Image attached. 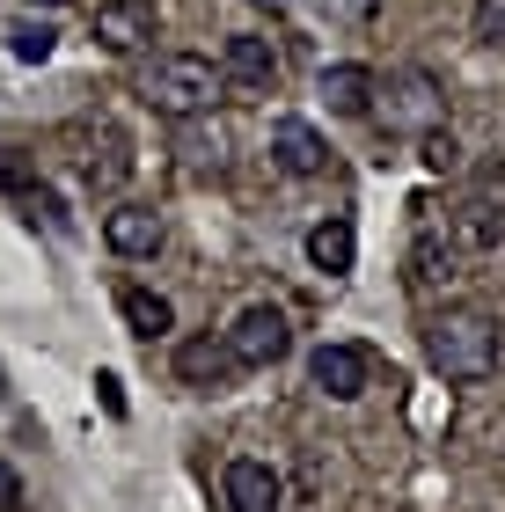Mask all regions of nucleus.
Listing matches in <instances>:
<instances>
[{
	"mask_svg": "<svg viewBox=\"0 0 505 512\" xmlns=\"http://www.w3.org/2000/svg\"><path fill=\"white\" fill-rule=\"evenodd\" d=\"M425 359L447 381H484L498 366V322L484 308H440L425 322Z\"/></svg>",
	"mask_w": 505,
	"mask_h": 512,
	"instance_id": "f257e3e1",
	"label": "nucleus"
},
{
	"mask_svg": "<svg viewBox=\"0 0 505 512\" xmlns=\"http://www.w3.org/2000/svg\"><path fill=\"white\" fill-rule=\"evenodd\" d=\"M220 96H227L220 66L198 59V52H162V59L140 74V103L154 110V118H205Z\"/></svg>",
	"mask_w": 505,
	"mask_h": 512,
	"instance_id": "f03ea898",
	"label": "nucleus"
},
{
	"mask_svg": "<svg viewBox=\"0 0 505 512\" xmlns=\"http://www.w3.org/2000/svg\"><path fill=\"white\" fill-rule=\"evenodd\" d=\"M227 344H235L242 374H257V366H279V359H286V344H293V322H286V308L257 300V308H242V315H235Z\"/></svg>",
	"mask_w": 505,
	"mask_h": 512,
	"instance_id": "7ed1b4c3",
	"label": "nucleus"
},
{
	"mask_svg": "<svg viewBox=\"0 0 505 512\" xmlns=\"http://www.w3.org/2000/svg\"><path fill=\"white\" fill-rule=\"evenodd\" d=\"M308 381L323 388L330 403H352V395H366V381H374V352H366V344H315Z\"/></svg>",
	"mask_w": 505,
	"mask_h": 512,
	"instance_id": "20e7f679",
	"label": "nucleus"
},
{
	"mask_svg": "<svg viewBox=\"0 0 505 512\" xmlns=\"http://www.w3.org/2000/svg\"><path fill=\"white\" fill-rule=\"evenodd\" d=\"M220 81H227V96H271V88H279V52H271V37H227Z\"/></svg>",
	"mask_w": 505,
	"mask_h": 512,
	"instance_id": "39448f33",
	"label": "nucleus"
},
{
	"mask_svg": "<svg viewBox=\"0 0 505 512\" xmlns=\"http://www.w3.org/2000/svg\"><path fill=\"white\" fill-rule=\"evenodd\" d=\"M381 96V118L396 125V132H425V125H440V88H432V74H396L388 88H374Z\"/></svg>",
	"mask_w": 505,
	"mask_h": 512,
	"instance_id": "423d86ee",
	"label": "nucleus"
},
{
	"mask_svg": "<svg viewBox=\"0 0 505 512\" xmlns=\"http://www.w3.org/2000/svg\"><path fill=\"white\" fill-rule=\"evenodd\" d=\"M220 498H227V512H279L286 505V483H279L271 461H227Z\"/></svg>",
	"mask_w": 505,
	"mask_h": 512,
	"instance_id": "0eeeda50",
	"label": "nucleus"
},
{
	"mask_svg": "<svg viewBox=\"0 0 505 512\" xmlns=\"http://www.w3.org/2000/svg\"><path fill=\"white\" fill-rule=\"evenodd\" d=\"M271 161H279L286 176H323L330 147H323V132H315L308 118H271Z\"/></svg>",
	"mask_w": 505,
	"mask_h": 512,
	"instance_id": "6e6552de",
	"label": "nucleus"
},
{
	"mask_svg": "<svg viewBox=\"0 0 505 512\" xmlns=\"http://www.w3.org/2000/svg\"><path fill=\"white\" fill-rule=\"evenodd\" d=\"M454 264H462V249H454L447 235H418L410 256H403V286L418 293V300H432V293L454 286Z\"/></svg>",
	"mask_w": 505,
	"mask_h": 512,
	"instance_id": "1a4fd4ad",
	"label": "nucleus"
},
{
	"mask_svg": "<svg viewBox=\"0 0 505 512\" xmlns=\"http://www.w3.org/2000/svg\"><path fill=\"white\" fill-rule=\"evenodd\" d=\"M176 374L191 388H227L242 374V359H235V344H227V337H191V344H176Z\"/></svg>",
	"mask_w": 505,
	"mask_h": 512,
	"instance_id": "9d476101",
	"label": "nucleus"
},
{
	"mask_svg": "<svg viewBox=\"0 0 505 512\" xmlns=\"http://www.w3.org/2000/svg\"><path fill=\"white\" fill-rule=\"evenodd\" d=\"M96 37L110 44V52H140V44L154 37V8L147 0H103L96 8Z\"/></svg>",
	"mask_w": 505,
	"mask_h": 512,
	"instance_id": "9b49d317",
	"label": "nucleus"
},
{
	"mask_svg": "<svg viewBox=\"0 0 505 512\" xmlns=\"http://www.w3.org/2000/svg\"><path fill=\"white\" fill-rule=\"evenodd\" d=\"M315 88H323V103L337 110V118H359V110H374V66H323V81H315Z\"/></svg>",
	"mask_w": 505,
	"mask_h": 512,
	"instance_id": "f8f14e48",
	"label": "nucleus"
},
{
	"mask_svg": "<svg viewBox=\"0 0 505 512\" xmlns=\"http://www.w3.org/2000/svg\"><path fill=\"white\" fill-rule=\"evenodd\" d=\"M447 242L454 249H498L505 242V213L491 198H469V205H454V220H447Z\"/></svg>",
	"mask_w": 505,
	"mask_h": 512,
	"instance_id": "ddd939ff",
	"label": "nucleus"
},
{
	"mask_svg": "<svg viewBox=\"0 0 505 512\" xmlns=\"http://www.w3.org/2000/svg\"><path fill=\"white\" fill-rule=\"evenodd\" d=\"M103 242L118 256H154V249H162V220L140 213V205H118V213L103 220Z\"/></svg>",
	"mask_w": 505,
	"mask_h": 512,
	"instance_id": "4468645a",
	"label": "nucleus"
},
{
	"mask_svg": "<svg viewBox=\"0 0 505 512\" xmlns=\"http://www.w3.org/2000/svg\"><path fill=\"white\" fill-rule=\"evenodd\" d=\"M118 315H125V330L140 337V344H154V337L176 330V308H169L162 293H147V286H125V293H118Z\"/></svg>",
	"mask_w": 505,
	"mask_h": 512,
	"instance_id": "2eb2a0df",
	"label": "nucleus"
},
{
	"mask_svg": "<svg viewBox=\"0 0 505 512\" xmlns=\"http://www.w3.org/2000/svg\"><path fill=\"white\" fill-rule=\"evenodd\" d=\"M352 256H359L352 220H323V227H308V264H315V271L344 278V271H352Z\"/></svg>",
	"mask_w": 505,
	"mask_h": 512,
	"instance_id": "dca6fc26",
	"label": "nucleus"
},
{
	"mask_svg": "<svg viewBox=\"0 0 505 512\" xmlns=\"http://www.w3.org/2000/svg\"><path fill=\"white\" fill-rule=\"evenodd\" d=\"M52 44H59V30H52V22H37V15H22V22H8V52L15 59H52Z\"/></svg>",
	"mask_w": 505,
	"mask_h": 512,
	"instance_id": "f3484780",
	"label": "nucleus"
},
{
	"mask_svg": "<svg viewBox=\"0 0 505 512\" xmlns=\"http://www.w3.org/2000/svg\"><path fill=\"white\" fill-rule=\"evenodd\" d=\"M418 154H425V169H432V176H454V169H462V139L440 132V125H425V132H418Z\"/></svg>",
	"mask_w": 505,
	"mask_h": 512,
	"instance_id": "a211bd4d",
	"label": "nucleus"
},
{
	"mask_svg": "<svg viewBox=\"0 0 505 512\" xmlns=\"http://www.w3.org/2000/svg\"><path fill=\"white\" fill-rule=\"evenodd\" d=\"M476 37L505 44V0H476Z\"/></svg>",
	"mask_w": 505,
	"mask_h": 512,
	"instance_id": "6ab92c4d",
	"label": "nucleus"
},
{
	"mask_svg": "<svg viewBox=\"0 0 505 512\" xmlns=\"http://www.w3.org/2000/svg\"><path fill=\"white\" fill-rule=\"evenodd\" d=\"M15 505H22V476L0 461V512H15Z\"/></svg>",
	"mask_w": 505,
	"mask_h": 512,
	"instance_id": "aec40b11",
	"label": "nucleus"
},
{
	"mask_svg": "<svg viewBox=\"0 0 505 512\" xmlns=\"http://www.w3.org/2000/svg\"><path fill=\"white\" fill-rule=\"evenodd\" d=\"M30 8H66V0H30Z\"/></svg>",
	"mask_w": 505,
	"mask_h": 512,
	"instance_id": "412c9836",
	"label": "nucleus"
},
{
	"mask_svg": "<svg viewBox=\"0 0 505 512\" xmlns=\"http://www.w3.org/2000/svg\"><path fill=\"white\" fill-rule=\"evenodd\" d=\"M249 8H279V0H249Z\"/></svg>",
	"mask_w": 505,
	"mask_h": 512,
	"instance_id": "4be33fe9",
	"label": "nucleus"
},
{
	"mask_svg": "<svg viewBox=\"0 0 505 512\" xmlns=\"http://www.w3.org/2000/svg\"><path fill=\"white\" fill-rule=\"evenodd\" d=\"M0 403H8V374H0Z\"/></svg>",
	"mask_w": 505,
	"mask_h": 512,
	"instance_id": "5701e85b",
	"label": "nucleus"
}]
</instances>
